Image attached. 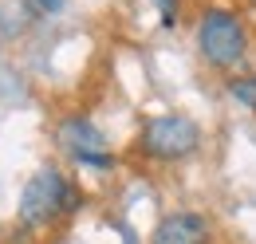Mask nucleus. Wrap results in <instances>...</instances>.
I'll return each mask as SVG.
<instances>
[{
	"mask_svg": "<svg viewBox=\"0 0 256 244\" xmlns=\"http://www.w3.org/2000/svg\"><path fill=\"white\" fill-rule=\"evenodd\" d=\"M150 244H209V224L197 213H170L150 232Z\"/></svg>",
	"mask_w": 256,
	"mask_h": 244,
	"instance_id": "39448f33",
	"label": "nucleus"
},
{
	"mask_svg": "<svg viewBox=\"0 0 256 244\" xmlns=\"http://www.w3.org/2000/svg\"><path fill=\"white\" fill-rule=\"evenodd\" d=\"M56 146L64 154H71L79 166H95V170H106L114 158H110V146H106V138H102V130H98L91 118H83V114H71L56 126Z\"/></svg>",
	"mask_w": 256,
	"mask_h": 244,
	"instance_id": "20e7f679",
	"label": "nucleus"
},
{
	"mask_svg": "<svg viewBox=\"0 0 256 244\" xmlns=\"http://www.w3.org/2000/svg\"><path fill=\"white\" fill-rule=\"evenodd\" d=\"M228 94L236 102H244L248 110H256V75H244V79H232L228 83Z\"/></svg>",
	"mask_w": 256,
	"mask_h": 244,
	"instance_id": "423d86ee",
	"label": "nucleus"
},
{
	"mask_svg": "<svg viewBox=\"0 0 256 244\" xmlns=\"http://www.w3.org/2000/svg\"><path fill=\"white\" fill-rule=\"evenodd\" d=\"M138 146L154 162H182L201 146V126L186 114H154L142 126Z\"/></svg>",
	"mask_w": 256,
	"mask_h": 244,
	"instance_id": "7ed1b4c3",
	"label": "nucleus"
},
{
	"mask_svg": "<svg viewBox=\"0 0 256 244\" xmlns=\"http://www.w3.org/2000/svg\"><path fill=\"white\" fill-rule=\"evenodd\" d=\"M36 4H40L44 12H60V8H64V0H36Z\"/></svg>",
	"mask_w": 256,
	"mask_h": 244,
	"instance_id": "0eeeda50",
	"label": "nucleus"
},
{
	"mask_svg": "<svg viewBox=\"0 0 256 244\" xmlns=\"http://www.w3.org/2000/svg\"><path fill=\"white\" fill-rule=\"evenodd\" d=\"M197 48H201V56L209 67H236V63L244 60V52H248V32L240 24V16L236 12H228V8H209L205 16H201V24H197Z\"/></svg>",
	"mask_w": 256,
	"mask_h": 244,
	"instance_id": "f03ea898",
	"label": "nucleus"
},
{
	"mask_svg": "<svg viewBox=\"0 0 256 244\" xmlns=\"http://www.w3.org/2000/svg\"><path fill=\"white\" fill-rule=\"evenodd\" d=\"M83 205V193L67 182L60 170H36L24 193H20V224L24 228H48L56 216L75 213Z\"/></svg>",
	"mask_w": 256,
	"mask_h": 244,
	"instance_id": "f257e3e1",
	"label": "nucleus"
}]
</instances>
